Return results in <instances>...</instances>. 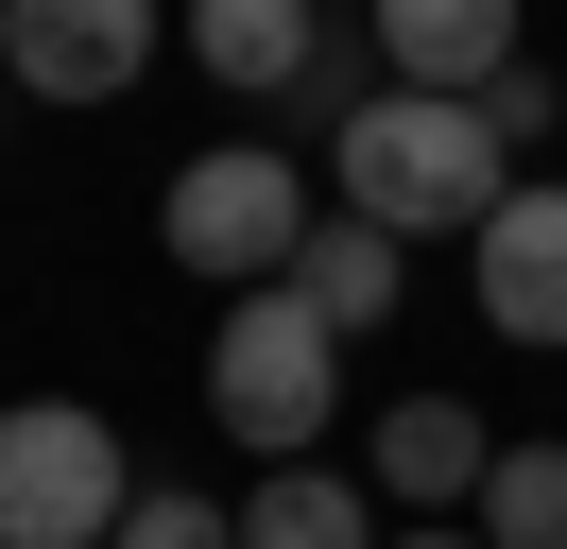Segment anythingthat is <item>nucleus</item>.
<instances>
[{
	"instance_id": "obj_12",
	"label": "nucleus",
	"mask_w": 567,
	"mask_h": 549,
	"mask_svg": "<svg viewBox=\"0 0 567 549\" xmlns=\"http://www.w3.org/2000/svg\"><path fill=\"white\" fill-rule=\"evenodd\" d=\"M464 532H482V549H567V429L550 446H498V480H482Z\"/></svg>"
},
{
	"instance_id": "obj_14",
	"label": "nucleus",
	"mask_w": 567,
	"mask_h": 549,
	"mask_svg": "<svg viewBox=\"0 0 567 549\" xmlns=\"http://www.w3.org/2000/svg\"><path fill=\"white\" fill-rule=\"evenodd\" d=\"M482 121H498V137H516V155H533V137H550V121H567V86H550V69H533V52H516V69H498V86H482Z\"/></svg>"
},
{
	"instance_id": "obj_8",
	"label": "nucleus",
	"mask_w": 567,
	"mask_h": 549,
	"mask_svg": "<svg viewBox=\"0 0 567 549\" xmlns=\"http://www.w3.org/2000/svg\"><path fill=\"white\" fill-rule=\"evenodd\" d=\"M361 34L395 86H464V103L516 69V0H361Z\"/></svg>"
},
{
	"instance_id": "obj_10",
	"label": "nucleus",
	"mask_w": 567,
	"mask_h": 549,
	"mask_svg": "<svg viewBox=\"0 0 567 549\" xmlns=\"http://www.w3.org/2000/svg\"><path fill=\"white\" fill-rule=\"evenodd\" d=\"M395 258H413L395 224H361V206H327V224H310V258H292V292H310V309H327L344 343H379V327H395V292H413Z\"/></svg>"
},
{
	"instance_id": "obj_4",
	"label": "nucleus",
	"mask_w": 567,
	"mask_h": 549,
	"mask_svg": "<svg viewBox=\"0 0 567 549\" xmlns=\"http://www.w3.org/2000/svg\"><path fill=\"white\" fill-rule=\"evenodd\" d=\"M121 498H138V464H121V429L86 395H18L0 412V549H104Z\"/></svg>"
},
{
	"instance_id": "obj_6",
	"label": "nucleus",
	"mask_w": 567,
	"mask_h": 549,
	"mask_svg": "<svg viewBox=\"0 0 567 549\" xmlns=\"http://www.w3.org/2000/svg\"><path fill=\"white\" fill-rule=\"evenodd\" d=\"M464 292H482L498 343H550V361H567V189H550V172L498 189V224L464 240Z\"/></svg>"
},
{
	"instance_id": "obj_9",
	"label": "nucleus",
	"mask_w": 567,
	"mask_h": 549,
	"mask_svg": "<svg viewBox=\"0 0 567 549\" xmlns=\"http://www.w3.org/2000/svg\"><path fill=\"white\" fill-rule=\"evenodd\" d=\"M310 52H327V0H189V69L224 103H292Z\"/></svg>"
},
{
	"instance_id": "obj_1",
	"label": "nucleus",
	"mask_w": 567,
	"mask_h": 549,
	"mask_svg": "<svg viewBox=\"0 0 567 549\" xmlns=\"http://www.w3.org/2000/svg\"><path fill=\"white\" fill-rule=\"evenodd\" d=\"M327 189H344L361 224H395V240H482L498 189H516V137H498L464 86H379L344 137H327Z\"/></svg>"
},
{
	"instance_id": "obj_2",
	"label": "nucleus",
	"mask_w": 567,
	"mask_h": 549,
	"mask_svg": "<svg viewBox=\"0 0 567 549\" xmlns=\"http://www.w3.org/2000/svg\"><path fill=\"white\" fill-rule=\"evenodd\" d=\"M207 412L258 446V464H327V412H344V327H327L310 292H224L207 327Z\"/></svg>"
},
{
	"instance_id": "obj_7",
	"label": "nucleus",
	"mask_w": 567,
	"mask_h": 549,
	"mask_svg": "<svg viewBox=\"0 0 567 549\" xmlns=\"http://www.w3.org/2000/svg\"><path fill=\"white\" fill-rule=\"evenodd\" d=\"M361 480H379L395 515H482V480H498V429L464 395H395L379 412V446H361Z\"/></svg>"
},
{
	"instance_id": "obj_16",
	"label": "nucleus",
	"mask_w": 567,
	"mask_h": 549,
	"mask_svg": "<svg viewBox=\"0 0 567 549\" xmlns=\"http://www.w3.org/2000/svg\"><path fill=\"white\" fill-rule=\"evenodd\" d=\"M0 121H18V69H0Z\"/></svg>"
},
{
	"instance_id": "obj_15",
	"label": "nucleus",
	"mask_w": 567,
	"mask_h": 549,
	"mask_svg": "<svg viewBox=\"0 0 567 549\" xmlns=\"http://www.w3.org/2000/svg\"><path fill=\"white\" fill-rule=\"evenodd\" d=\"M379 549H482V532H464V515H413V532H379Z\"/></svg>"
},
{
	"instance_id": "obj_5",
	"label": "nucleus",
	"mask_w": 567,
	"mask_h": 549,
	"mask_svg": "<svg viewBox=\"0 0 567 549\" xmlns=\"http://www.w3.org/2000/svg\"><path fill=\"white\" fill-rule=\"evenodd\" d=\"M173 34V0H0V69L18 103H121Z\"/></svg>"
},
{
	"instance_id": "obj_11",
	"label": "nucleus",
	"mask_w": 567,
	"mask_h": 549,
	"mask_svg": "<svg viewBox=\"0 0 567 549\" xmlns=\"http://www.w3.org/2000/svg\"><path fill=\"white\" fill-rule=\"evenodd\" d=\"M241 549H379V480H344V464H258Z\"/></svg>"
},
{
	"instance_id": "obj_13",
	"label": "nucleus",
	"mask_w": 567,
	"mask_h": 549,
	"mask_svg": "<svg viewBox=\"0 0 567 549\" xmlns=\"http://www.w3.org/2000/svg\"><path fill=\"white\" fill-rule=\"evenodd\" d=\"M104 549H241V498H189V480H138Z\"/></svg>"
},
{
	"instance_id": "obj_3",
	"label": "nucleus",
	"mask_w": 567,
	"mask_h": 549,
	"mask_svg": "<svg viewBox=\"0 0 567 549\" xmlns=\"http://www.w3.org/2000/svg\"><path fill=\"white\" fill-rule=\"evenodd\" d=\"M310 155L292 137H224V155L173 172V206H155V240H173V274H224V292H276L292 258H310Z\"/></svg>"
}]
</instances>
